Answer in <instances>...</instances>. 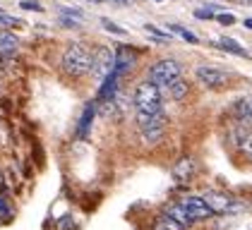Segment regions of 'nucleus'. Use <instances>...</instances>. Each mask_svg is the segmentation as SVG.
I'll return each mask as SVG.
<instances>
[{
  "mask_svg": "<svg viewBox=\"0 0 252 230\" xmlns=\"http://www.w3.org/2000/svg\"><path fill=\"white\" fill-rule=\"evenodd\" d=\"M163 216H168L171 221H175L180 228H188V226H192V216L188 213V211L183 209L180 204H171V206H166V211H163Z\"/></svg>",
  "mask_w": 252,
  "mask_h": 230,
  "instance_id": "nucleus-12",
  "label": "nucleus"
},
{
  "mask_svg": "<svg viewBox=\"0 0 252 230\" xmlns=\"http://www.w3.org/2000/svg\"><path fill=\"white\" fill-rule=\"evenodd\" d=\"M20 48V38L15 36L12 31H0V56L2 58H12Z\"/></svg>",
  "mask_w": 252,
  "mask_h": 230,
  "instance_id": "nucleus-13",
  "label": "nucleus"
},
{
  "mask_svg": "<svg viewBox=\"0 0 252 230\" xmlns=\"http://www.w3.org/2000/svg\"><path fill=\"white\" fill-rule=\"evenodd\" d=\"M0 213H5V216H7V213H10V206H7V204H5V201H2V199H0Z\"/></svg>",
  "mask_w": 252,
  "mask_h": 230,
  "instance_id": "nucleus-25",
  "label": "nucleus"
},
{
  "mask_svg": "<svg viewBox=\"0 0 252 230\" xmlns=\"http://www.w3.org/2000/svg\"><path fill=\"white\" fill-rule=\"evenodd\" d=\"M118 5H125V2H127V0H116Z\"/></svg>",
  "mask_w": 252,
  "mask_h": 230,
  "instance_id": "nucleus-28",
  "label": "nucleus"
},
{
  "mask_svg": "<svg viewBox=\"0 0 252 230\" xmlns=\"http://www.w3.org/2000/svg\"><path fill=\"white\" fill-rule=\"evenodd\" d=\"M245 27H248V29H252V19H245Z\"/></svg>",
  "mask_w": 252,
  "mask_h": 230,
  "instance_id": "nucleus-27",
  "label": "nucleus"
},
{
  "mask_svg": "<svg viewBox=\"0 0 252 230\" xmlns=\"http://www.w3.org/2000/svg\"><path fill=\"white\" fill-rule=\"evenodd\" d=\"M214 48L226 51V53H233V56H245L248 58V51H245L235 38H216V41H214Z\"/></svg>",
  "mask_w": 252,
  "mask_h": 230,
  "instance_id": "nucleus-14",
  "label": "nucleus"
},
{
  "mask_svg": "<svg viewBox=\"0 0 252 230\" xmlns=\"http://www.w3.org/2000/svg\"><path fill=\"white\" fill-rule=\"evenodd\" d=\"M135 108L137 113L154 115L163 111V98H161V89L152 84V82H142L135 89Z\"/></svg>",
  "mask_w": 252,
  "mask_h": 230,
  "instance_id": "nucleus-2",
  "label": "nucleus"
},
{
  "mask_svg": "<svg viewBox=\"0 0 252 230\" xmlns=\"http://www.w3.org/2000/svg\"><path fill=\"white\" fill-rule=\"evenodd\" d=\"M60 65H63V72L70 77H84L89 75V67H92V51L84 46V43H70L65 48V53L60 58Z\"/></svg>",
  "mask_w": 252,
  "mask_h": 230,
  "instance_id": "nucleus-1",
  "label": "nucleus"
},
{
  "mask_svg": "<svg viewBox=\"0 0 252 230\" xmlns=\"http://www.w3.org/2000/svg\"><path fill=\"white\" fill-rule=\"evenodd\" d=\"M192 175H194V161L192 158L185 156V158H180V161L175 163V168H173L175 182H190Z\"/></svg>",
  "mask_w": 252,
  "mask_h": 230,
  "instance_id": "nucleus-11",
  "label": "nucleus"
},
{
  "mask_svg": "<svg viewBox=\"0 0 252 230\" xmlns=\"http://www.w3.org/2000/svg\"><path fill=\"white\" fill-rule=\"evenodd\" d=\"M113 62H116V53H113L111 48L98 46V48L92 51V67H89V72H92V79L96 82L98 86L111 77V72H113Z\"/></svg>",
  "mask_w": 252,
  "mask_h": 230,
  "instance_id": "nucleus-4",
  "label": "nucleus"
},
{
  "mask_svg": "<svg viewBox=\"0 0 252 230\" xmlns=\"http://www.w3.org/2000/svg\"><path fill=\"white\" fill-rule=\"evenodd\" d=\"M137 125H139L142 139L147 144H156V142H161V137L166 132V115H163V111L154 115L137 113Z\"/></svg>",
  "mask_w": 252,
  "mask_h": 230,
  "instance_id": "nucleus-5",
  "label": "nucleus"
},
{
  "mask_svg": "<svg viewBox=\"0 0 252 230\" xmlns=\"http://www.w3.org/2000/svg\"><path fill=\"white\" fill-rule=\"evenodd\" d=\"M92 122H94V106L89 103L87 108H84V113H82V120H79V130L77 134L84 139L87 134H89V127H92Z\"/></svg>",
  "mask_w": 252,
  "mask_h": 230,
  "instance_id": "nucleus-15",
  "label": "nucleus"
},
{
  "mask_svg": "<svg viewBox=\"0 0 252 230\" xmlns=\"http://www.w3.org/2000/svg\"><path fill=\"white\" fill-rule=\"evenodd\" d=\"M132 65H135V53H132L130 48L120 46V48L116 51V62H113V75H116V77L127 75V72L132 70Z\"/></svg>",
  "mask_w": 252,
  "mask_h": 230,
  "instance_id": "nucleus-9",
  "label": "nucleus"
},
{
  "mask_svg": "<svg viewBox=\"0 0 252 230\" xmlns=\"http://www.w3.org/2000/svg\"><path fill=\"white\" fill-rule=\"evenodd\" d=\"M202 199H204V204L212 209V213H233V211L240 209V204L233 199L231 194H226V192L209 190L202 194Z\"/></svg>",
  "mask_w": 252,
  "mask_h": 230,
  "instance_id": "nucleus-6",
  "label": "nucleus"
},
{
  "mask_svg": "<svg viewBox=\"0 0 252 230\" xmlns=\"http://www.w3.org/2000/svg\"><path fill=\"white\" fill-rule=\"evenodd\" d=\"M101 24H103V29L106 31H113V34H125V29L123 27H118V24H111V19H101Z\"/></svg>",
  "mask_w": 252,
  "mask_h": 230,
  "instance_id": "nucleus-19",
  "label": "nucleus"
},
{
  "mask_svg": "<svg viewBox=\"0 0 252 230\" xmlns=\"http://www.w3.org/2000/svg\"><path fill=\"white\" fill-rule=\"evenodd\" d=\"M194 75L207 89H221L228 84V72H223L221 67H214V65H199L194 70Z\"/></svg>",
  "mask_w": 252,
  "mask_h": 230,
  "instance_id": "nucleus-7",
  "label": "nucleus"
},
{
  "mask_svg": "<svg viewBox=\"0 0 252 230\" xmlns=\"http://www.w3.org/2000/svg\"><path fill=\"white\" fill-rule=\"evenodd\" d=\"M180 206L192 216L194 223H197V221H204V218H209V216H214L212 209L204 204V199H202V197H183Z\"/></svg>",
  "mask_w": 252,
  "mask_h": 230,
  "instance_id": "nucleus-8",
  "label": "nucleus"
},
{
  "mask_svg": "<svg viewBox=\"0 0 252 230\" xmlns=\"http://www.w3.org/2000/svg\"><path fill=\"white\" fill-rule=\"evenodd\" d=\"M20 19L17 17H7V15H0V27H15Z\"/></svg>",
  "mask_w": 252,
  "mask_h": 230,
  "instance_id": "nucleus-24",
  "label": "nucleus"
},
{
  "mask_svg": "<svg viewBox=\"0 0 252 230\" xmlns=\"http://www.w3.org/2000/svg\"><path fill=\"white\" fill-rule=\"evenodd\" d=\"M154 230H183V228H180L175 221H171L168 216H163V213H161V216L154 221Z\"/></svg>",
  "mask_w": 252,
  "mask_h": 230,
  "instance_id": "nucleus-17",
  "label": "nucleus"
},
{
  "mask_svg": "<svg viewBox=\"0 0 252 230\" xmlns=\"http://www.w3.org/2000/svg\"><path fill=\"white\" fill-rule=\"evenodd\" d=\"M180 72H183L180 62L173 60V58H166V60H158V62H154V65L149 67L147 82L156 84L158 89H168L175 79H180Z\"/></svg>",
  "mask_w": 252,
  "mask_h": 230,
  "instance_id": "nucleus-3",
  "label": "nucleus"
},
{
  "mask_svg": "<svg viewBox=\"0 0 252 230\" xmlns=\"http://www.w3.org/2000/svg\"><path fill=\"white\" fill-rule=\"evenodd\" d=\"M197 19H212L214 17V7H204V10H194Z\"/></svg>",
  "mask_w": 252,
  "mask_h": 230,
  "instance_id": "nucleus-21",
  "label": "nucleus"
},
{
  "mask_svg": "<svg viewBox=\"0 0 252 230\" xmlns=\"http://www.w3.org/2000/svg\"><path fill=\"white\" fill-rule=\"evenodd\" d=\"M233 2H238V5H252V0H233Z\"/></svg>",
  "mask_w": 252,
  "mask_h": 230,
  "instance_id": "nucleus-26",
  "label": "nucleus"
},
{
  "mask_svg": "<svg viewBox=\"0 0 252 230\" xmlns=\"http://www.w3.org/2000/svg\"><path fill=\"white\" fill-rule=\"evenodd\" d=\"M216 19H219V24H223V27H231V24H235V17H233L231 12H221Z\"/></svg>",
  "mask_w": 252,
  "mask_h": 230,
  "instance_id": "nucleus-20",
  "label": "nucleus"
},
{
  "mask_svg": "<svg viewBox=\"0 0 252 230\" xmlns=\"http://www.w3.org/2000/svg\"><path fill=\"white\" fill-rule=\"evenodd\" d=\"M168 94L173 96L175 101H183V98L188 96V82H185V79H175L173 84L168 86Z\"/></svg>",
  "mask_w": 252,
  "mask_h": 230,
  "instance_id": "nucleus-16",
  "label": "nucleus"
},
{
  "mask_svg": "<svg viewBox=\"0 0 252 230\" xmlns=\"http://www.w3.org/2000/svg\"><path fill=\"white\" fill-rule=\"evenodd\" d=\"M20 5L24 7V10H36V12H41V10H43V7H41V5L36 2V0H22Z\"/></svg>",
  "mask_w": 252,
  "mask_h": 230,
  "instance_id": "nucleus-22",
  "label": "nucleus"
},
{
  "mask_svg": "<svg viewBox=\"0 0 252 230\" xmlns=\"http://www.w3.org/2000/svg\"><path fill=\"white\" fill-rule=\"evenodd\" d=\"M171 29H173L175 34H180V36L185 38V41H188V43H197V36H194L192 31H188V29H183V27H180V24H173V27H171Z\"/></svg>",
  "mask_w": 252,
  "mask_h": 230,
  "instance_id": "nucleus-18",
  "label": "nucleus"
},
{
  "mask_svg": "<svg viewBox=\"0 0 252 230\" xmlns=\"http://www.w3.org/2000/svg\"><path fill=\"white\" fill-rule=\"evenodd\" d=\"M240 149H243V151H245V153H248V156H250V158H252V132L248 134L245 139H243V144H240Z\"/></svg>",
  "mask_w": 252,
  "mask_h": 230,
  "instance_id": "nucleus-23",
  "label": "nucleus"
},
{
  "mask_svg": "<svg viewBox=\"0 0 252 230\" xmlns=\"http://www.w3.org/2000/svg\"><path fill=\"white\" fill-rule=\"evenodd\" d=\"M231 113L240 120V122H252V96H240L235 98L231 106Z\"/></svg>",
  "mask_w": 252,
  "mask_h": 230,
  "instance_id": "nucleus-10",
  "label": "nucleus"
},
{
  "mask_svg": "<svg viewBox=\"0 0 252 230\" xmlns=\"http://www.w3.org/2000/svg\"><path fill=\"white\" fill-rule=\"evenodd\" d=\"M0 182H2V175H0Z\"/></svg>",
  "mask_w": 252,
  "mask_h": 230,
  "instance_id": "nucleus-29",
  "label": "nucleus"
}]
</instances>
